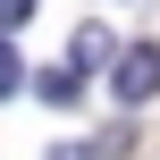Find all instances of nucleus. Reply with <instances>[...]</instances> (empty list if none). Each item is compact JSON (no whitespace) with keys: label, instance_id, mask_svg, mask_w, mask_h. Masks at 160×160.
I'll return each mask as SVG.
<instances>
[{"label":"nucleus","instance_id":"1","mask_svg":"<svg viewBox=\"0 0 160 160\" xmlns=\"http://www.w3.org/2000/svg\"><path fill=\"white\" fill-rule=\"evenodd\" d=\"M110 93H118V110H143L160 93V42H135V51H118V68H110Z\"/></svg>","mask_w":160,"mask_h":160},{"label":"nucleus","instance_id":"2","mask_svg":"<svg viewBox=\"0 0 160 160\" xmlns=\"http://www.w3.org/2000/svg\"><path fill=\"white\" fill-rule=\"evenodd\" d=\"M101 59L118 68V42H110V25H84V34H76V51H68V68L84 76V68H101Z\"/></svg>","mask_w":160,"mask_h":160},{"label":"nucleus","instance_id":"3","mask_svg":"<svg viewBox=\"0 0 160 160\" xmlns=\"http://www.w3.org/2000/svg\"><path fill=\"white\" fill-rule=\"evenodd\" d=\"M127 143H135V135H127V127H110L101 143H59V152H51V160H118V152H127Z\"/></svg>","mask_w":160,"mask_h":160},{"label":"nucleus","instance_id":"4","mask_svg":"<svg viewBox=\"0 0 160 160\" xmlns=\"http://www.w3.org/2000/svg\"><path fill=\"white\" fill-rule=\"evenodd\" d=\"M76 84H84L76 68H42V76H34V93H42V101H59V110L76 101Z\"/></svg>","mask_w":160,"mask_h":160},{"label":"nucleus","instance_id":"5","mask_svg":"<svg viewBox=\"0 0 160 160\" xmlns=\"http://www.w3.org/2000/svg\"><path fill=\"white\" fill-rule=\"evenodd\" d=\"M17 76H25V68H17V51H8V34H0V93H17Z\"/></svg>","mask_w":160,"mask_h":160},{"label":"nucleus","instance_id":"6","mask_svg":"<svg viewBox=\"0 0 160 160\" xmlns=\"http://www.w3.org/2000/svg\"><path fill=\"white\" fill-rule=\"evenodd\" d=\"M25 17H34V0H0V34H8V25H25Z\"/></svg>","mask_w":160,"mask_h":160}]
</instances>
